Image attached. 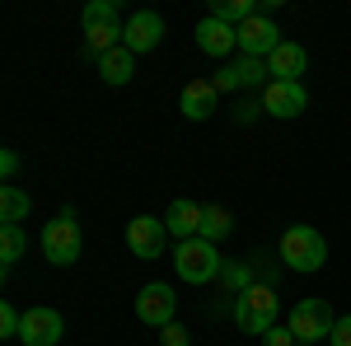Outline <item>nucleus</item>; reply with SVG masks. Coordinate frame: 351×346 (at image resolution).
<instances>
[{
    "label": "nucleus",
    "mask_w": 351,
    "mask_h": 346,
    "mask_svg": "<svg viewBox=\"0 0 351 346\" xmlns=\"http://www.w3.org/2000/svg\"><path fill=\"white\" fill-rule=\"evenodd\" d=\"M84 38H89V52L104 56L112 47H122V24H99V28H84Z\"/></svg>",
    "instance_id": "4be33fe9"
},
{
    "label": "nucleus",
    "mask_w": 351,
    "mask_h": 346,
    "mask_svg": "<svg viewBox=\"0 0 351 346\" xmlns=\"http://www.w3.org/2000/svg\"><path fill=\"white\" fill-rule=\"evenodd\" d=\"M61 337H66V319L56 309H47V304L24 309V328H19V342L24 346H56Z\"/></svg>",
    "instance_id": "0eeeda50"
},
{
    "label": "nucleus",
    "mask_w": 351,
    "mask_h": 346,
    "mask_svg": "<svg viewBox=\"0 0 351 346\" xmlns=\"http://www.w3.org/2000/svg\"><path fill=\"white\" fill-rule=\"evenodd\" d=\"M80 248H84V239H80V225H75V211H61L43 225V258L52 267L80 262Z\"/></svg>",
    "instance_id": "20e7f679"
},
{
    "label": "nucleus",
    "mask_w": 351,
    "mask_h": 346,
    "mask_svg": "<svg viewBox=\"0 0 351 346\" xmlns=\"http://www.w3.org/2000/svg\"><path fill=\"white\" fill-rule=\"evenodd\" d=\"M253 14H258L253 0H220V5H211V19H220V24H230V28H243Z\"/></svg>",
    "instance_id": "6ab92c4d"
},
{
    "label": "nucleus",
    "mask_w": 351,
    "mask_h": 346,
    "mask_svg": "<svg viewBox=\"0 0 351 346\" xmlns=\"http://www.w3.org/2000/svg\"><path fill=\"white\" fill-rule=\"evenodd\" d=\"M173 314H178V295H173V286H164V281L141 286V295H136V319H141V323H150V328H169Z\"/></svg>",
    "instance_id": "423d86ee"
},
{
    "label": "nucleus",
    "mask_w": 351,
    "mask_h": 346,
    "mask_svg": "<svg viewBox=\"0 0 351 346\" xmlns=\"http://www.w3.org/2000/svg\"><path fill=\"white\" fill-rule=\"evenodd\" d=\"M216 103H220V89L211 80H188L183 84V117H188V122L216 117Z\"/></svg>",
    "instance_id": "ddd939ff"
},
{
    "label": "nucleus",
    "mask_w": 351,
    "mask_h": 346,
    "mask_svg": "<svg viewBox=\"0 0 351 346\" xmlns=\"http://www.w3.org/2000/svg\"><path fill=\"white\" fill-rule=\"evenodd\" d=\"M192 38H197V47H202L206 56H230L234 47H239V28L220 24V19H211V14L197 24V33H192Z\"/></svg>",
    "instance_id": "f8f14e48"
},
{
    "label": "nucleus",
    "mask_w": 351,
    "mask_h": 346,
    "mask_svg": "<svg viewBox=\"0 0 351 346\" xmlns=\"http://www.w3.org/2000/svg\"><path fill=\"white\" fill-rule=\"evenodd\" d=\"M24 248H28L24 225H0V267H5V271L24 258Z\"/></svg>",
    "instance_id": "a211bd4d"
},
{
    "label": "nucleus",
    "mask_w": 351,
    "mask_h": 346,
    "mask_svg": "<svg viewBox=\"0 0 351 346\" xmlns=\"http://www.w3.org/2000/svg\"><path fill=\"white\" fill-rule=\"evenodd\" d=\"M211 84H216L220 94H230V89H239V80H234V71H230V66H225V71H220V75H216Z\"/></svg>",
    "instance_id": "c756f323"
},
{
    "label": "nucleus",
    "mask_w": 351,
    "mask_h": 346,
    "mask_svg": "<svg viewBox=\"0 0 351 346\" xmlns=\"http://www.w3.org/2000/svg\"><path fill=\"white\" fill-rule=\"evenodd\" d=\"M304 71H309V52H304L300 42H281V47L267 56V75L271 80H300Z\"/></svg>",
    "instance_id": "4468645a"
},
{
    "label": "nucleus",
    "mask_w": 351,
    "mask_h": 346,
    "mask_svg": "<svg viewBox=\"0 0 351 346\" xmlns=\"http://www.w3.org/2000/svg\"><path fill=\"white\" fill-rule=\"evenodd\" d=\"M173 267H178V276H183L188 286H206V281H220L225 258L216 253V243H206L197 234V239H183L173 248Z\"/></svg>",
    "instance_id": "f03ea898"
},
{
    "label": "nucleus",
    "mask_w": 351,
    "mask_h": 346,
    "mask_svg": "<svg viewBox=\"0 0 351 346\" xmlns=\"http://www.w3.org/2000/svg\"><path fill=\"white\" fill-rule=\"evenodd\" d=\"M258 112H263V99H258V103H239V112H234V122H253Z\"/></svg>",
    "instance_id": "7c9ffc66"
},
{
    "label": "nucleus",
    "mask_w": 351,
    "mask_h": 346,
    "mask_svg": "<svg viewBox=\"0 0 351 346\" xmlns=\"http://www.w3.org/2000/svg\"><path fill=\"white\" fill-rule=\"evenodd\" d=\"M28 211H33V197L24 187H14V183L0 187V225H19V220H28Z\"/></svg>",
    "instance_id": "f3484780"
},
{
    "label": "nucleus",
    "mask_w": 351,
    "mask_h": 346,
    "mask_svg": "<svg viewBox=\"0 0 351 346\" xmlns=\"http://www.w3.org/2000/svg\"><path fill=\"white\" fill-rule=\"evenodd\" d=\"M164 42V19L155 14V10H136L132 19L122 24V47L136 56H145V52H155Z\"/></svg>",
    "instance_id": "6e6552de"
},
{
    "label": "nucleus",
    "mask_w": 351,
    "mask_h": 346,
    "mask_svg": "<svg viewBox=\"0 0 351 346\" xmlns=\"http://www.w3.org/2000/svg\"><path fill=\"white\" fill-rule=\"evenodd\" d=\"M220 281L230 286L234 295H243L248 286H253V267H243V262H225V271H220Z\"/></svg>",
    "instance_id": "b1692460"
},
{
    "label": "nucleus",
    "mask_w": 351,
    "mask_h": 346,
    "mask_svg": "<svg viewBox=\"0 0 351 346\" xmlns=\"http://www.w3.org/2000/svg\"><path fill=\"white\" fill-rule=\"evenodd\" d=\"M99 75H104V84L122 89V84L136 75V52H127V47H112V52H104V56H99Z\"/></svg>",
    "instance_id": "dca6fc26"
},
{
    "label": "nucleus",
    "mask_w": 351,
    "mask_h": 346,
    "mask_svg": "<svg viewBox=\"0 0 351 346\" xmlns=\"http://www.w3.org/2000/svg\"><path fill=\"white\" fill-rule=\"evenodd\" d=\"M230 230H234V220H230L225 206H206V211H202V239L206 243H220Z\"/></svg>",
    "instance_id": "412c9836"
},
{
    "label": "nucleus",
    "mask_w": 351,
    "mask_h": 346,
    "mask_svg": "<svg viewBox=\"0 0 351 346\" xmlns=\"http://www.w3.org/2000/svg\"><path fill=\"white\" fill-rule=\"evenodd\" d=\"M281 42H286V38H281V28L271 24L267 14H253V19L239 28V52L253 56V61H267V56L276 52Z\"/></svg>",
    "instance_id": "9d476101"
},
{
    "label": "nucleus",
    "mask_w": 351,
    "mask_h": 346,
    "mask_svg": "<svg viewBox=\"0 0 351 346\" xmlns=\"http://www.w3.org/2000/svg\"><path fill=\"white\" fill-rule=\"evenodd\" d=\"M332 346H351V314H337V323H332V337H328Z\"/></svg>",
    "instance_id": "bb28decb"
},
{
    "label": "nucleus",
    "mask_w": 351,
    "mask_h": 346,
    "mask_svg": "<svg viewBox=\"0 0 351 346\" xmlns=\"http://www.w3.org/2000/svg\"><path fill=\"white\" fill-rule=\"evenodd\" d=\"M281 262L291 271H300V276H309V271H319L328 262V239L314 225H291L281 234Z\"/></svg>",
    "instance_id": "f257e3e1"
},
{
    "label": "nucleus",
    "mask_w": 351,
    "mask_h": 346,
    "mask_svg": "<svg viewBox=\"0 0 351 346\" xmlns=\"http://www.w3.org/2000/svg\"><path fill=\"white\" fill-rule=\"evenodd\" d=\"M263 346H300V342L291 337V328H271L267 337H263Z\"/></svg>",
    "instance_id": "cd10ccee"
},
{
    "label": "nucleus",
    "mask_w": 351,
    "mask_h": 346,
    "mask_svg": "<svg viewBox=\"0 0 351 346\" xmlns=\"http://www.w3.org/2000/svg\"><path fill=\"white\" fill-rule=\"evenodd\" d=\"M164 239H169V225H164L160 215H136L132 225H127V248H132L136 258H160L164 253Z\"/></svg>",
    "instance_id": "9b49d317"
},
{
    "label": "nucleus",
    "mask_w": 351,
    "mask_h": 346,
    "mask_svg": "<svg viewBox=\"0 0 351 346\" xmlns=\"http://www.w3.org/2000/svg\"><path fill=\"white\" fill-rule=\"evenodd\" d=\"M332 323H337V314L328 299H300L291 309V337L300 346H319L324 337H332Z\"/></svg>",
    "instance_id": "39448f33"
},
{
    "label": "nucleus",
    "mask_w": 351,
    "mask_h": 346,
    "mask_svg": "<svg viewBox=\"0 0 351 346\" xmlns=\"http://www.w3.org/2000/svg\"><path fill=\"white\" fill-rule=\"evenodd\" d=\"M160 342L164 346H188L192 337H188V328H183V323H169V328H160Z\"/></svg>",
    "instance_id": "a878e982"
},
{
    "label": "nucleus",
    "mask_w": 351,
    "mask_h": 346,
    "mask_svg": "<svg viewBox=\"0 0 351 346\" xmlns=\"http://www.w3.org/2000/svg\"><path fill=\"white\" fill-rule=\"evenodd\" d=\"M84 28H99V24H117V5H112V0H89V5H84Z\"/></svg>",
    "instance_id": "5701e85b"
},
{
    "label": "nucleus",
    "mask_w": 351,
    "mask_h": 346,
    "mask_svg": "<svg viewBox=\"0 0 351 346\" xmlns=\"http://www.w3.org/2000/svg\"><path fill=\"white\" fill-rule=\"evenodd\" d=\"M309 108V89L300 80H271L267 89H263V112H271V117H300Z\"/></svg>",
    "instance_id": "1a4fd4ad"
},
{
    "label": "nucleus",
    "mask_w": 351,
    "mask_h": 346,
    "mask_svg": "<svg viewBox=\"0 0 351 346\" xmlns=\"http://www.w3.org/2000/svg\"><path fill=\"white\" fill-rule=\"evenodd\" d=\"M0 173H5V183L19 173V155H14V150H5V155H0Z\"/></svg>",
    "instance_id": "c85d7f7f"
},
{
    "label": "nucleus",
    "mask_w": 351,
    "mask_h": 346,
    "mask_svg": "<svg viewBox=\"0 0 351 346\" xmlns=\"http://www.w3.org/2000/svg\"><path fill=\"white\" fill-rule=\"evenodd\" d=\"M230 71H234L239 89H253V84H263V89H267V84H271V75H267V61H253V56H239V61H234Z\"/></svg>",
    "instance_id": "aec40b11"
},
{
    "label": "nucleus",
    "mask_w": 351,
    "mask_h": 346,
    "mask_svg": "<svg viewBox=\"0 0 351 346\" xmlns=\"http://www.w3.org/2000/svg\"><path fill=\"white\" fill-rule=\"evenodd\" d=\"M234 323L248 337H267L276 328V291L271 286H248L243 295H234Z\"/></svg>",
    "instance_id": "7ed1b4c3"
},
{
    "label": "nucleus",
    "mask_w": 351,
    "mask_h": 346,
    "mask_svg": "<svg viewBox=\"0 0 351 346\" xmlns=\"http://www.w3.org/2000/svg\"><path fill=\"white\" fill-rule=\"evenodd\" d=\"M19 328H24V314L14 304H0V337H19Z\"/></svg>",
    "instance_id": "393cba45"
},
{
    "label": "nucleus",
    "mask_w": 351,
    "mask_h": 346,
    "mask_svg": "<svg viewBox=\"0 0 351 346\" xmlns=\"http://www.w3.org/2000/svg\"><path fill=\"white\" fill-rule=\"evenodd\" d=\"M202 211H206V206H197V201H183V197H178V201L164 211L169 234H178V243H183V239H197V234H202Z\"/></svg>",
    "instance_id": "2eb2a0df"
}]
</instances>
